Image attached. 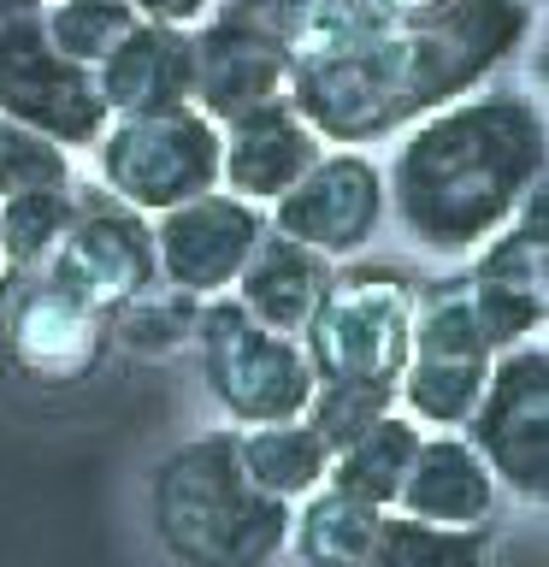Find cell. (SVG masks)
I'll return each instance as SVG.
<instances>
[{
  "label": "cell",
  "instance_id": "obj_8",
  "mask_svg": "<svg viewBox=\"0 0 549 567\" xmlns=\"http://www.w3.org/2000/svg\"><path fill=\"white\" fill-rule=\"evenodd\" d=\"M460 437L490 467L496 491H514L520 503L549 496V343L543 337H526V343H514L490 361L485 396H478L473 420L460 425Z\"/></svg>",
  "mask_w": 549,
  "mask_h": 567
},
{
  "label": "cell",
  "instance_id": "obj_22",
  "mask_svg": "<svg viewBox=\"0 0 549 567\" xmlns=\"http://www.w3.org/2000/svg\"><path fill=\"white\" fill-rule=\"evenodd\" d=\"M213 18L255 30L260 42L283 48L290 60L331 48L336 35H349V30L366 24L354 0H219V7H213Z\"/></svg>",
  "mask_w": 549,
  "mask_h": 567
},
{
  "label": "cell",
  "instance_id": "obj_23",
  "mask_svg": "<svg viewBox=\"0 0 549 567\" xmlns=\"http://www.w3.org/2000/svg\"><path fill=\"white\" fill-rule=\"evenodd\" d=\"M384 508H366L354 496L319 485L313 496H301L290 508V544L301 567H361V556L379 538Z\"/></svg>",
  "mask_w": 549,
  "mask_h": 567
},
{
  "label": "cell",
  "instance_id": "obj_27",
  "mask_svg": "<svg viewBox=\"0 0 549 567\" xmlns=\"http://www.w3.org/2000/svg\"><path fill=\"white\" fill-rule=\"evenodd\" d=\"M195 313H201L195 296L172 290V284H148L136 301H124V308L106 319V331H113V343L136 349V354H172V349H189Z\"/></svg>",
  "mask_w": 549,
  "mask_h": 567
},
{
  "label": "cell",
  "instance_id": "obj_32",
  "mask_svg": "<svg viewBox=\"0 0 549 567\" xmlns=\"http://www.w3.org/2000/svg\"><path fill=\"white\" fill-rule=\"evenodd\" d=\"M526 7H538V0H526Z\"/></svg>",
  "mask_w": 549,
  "mask_h": 567
},
{
  "label": "cell",
  "instance_id": "obj_17",
  "mask_svg": "<svg viewBox=\"0 0 549 567\" xmlns=\"http://www.w3.org/2000/svg\"><path fill=\"white\" fill-rule=\"evenodd\" d=\"M390 514L419 520V526L478 532V526H490V514H496V478L460 432H425Z\"/></svg>",
  "mask_w": 549,
  "mask_h": 567
},
{
  "label": "cell",
  "instance_id": "obj_11",
  "mask_svg": "<svg viewBox=\"0 0 549 567\" xmlns=\"http://www.w3.org/2000/svg\"><path fill=\"white\" fill-rule=\"evenodd\" d=\"M384 166L366 148H325L301 172L296 189H283L266 207V225L313 255L354 260L384 230Z\"/></svg>",
  "mask_w": 549,
  "mask_h": 567
},
{
  "label": "cell",
  "instance_id": "obj_28",
  "mask_svg": "<svg viewBox=\"0 0 549 567\" xmlns=\"http://www.w3.org/2000/svg\"><path fill=\"white\" fill-rule=\"evenodd\" d=\"M53 184H71V154L53 148L48 136L24 131V124L0 118V202L24 189H53Z\"/></svg>",
  "mask_w": 549,
  "mask_h": 567
},
{
  "label": "cell",
  "instance_id": "obj_31",
  "mask_svg": "<svg viewBox=\"0 0 549 567\" xmlns=\"http://www.w3.org/2000/svg\"><path fill=\"white\" fill-rule=\"evenodd\" d=\"M48 0H0V24H18V18H42Z\"/></svg>",
  "mask_w": 549,
  "mask_h": 567
},
{
  "label": "cell",
  "instance_id": "obj_30",
  "mask_svg": "<svg viewBox=\"0 0 549 567\" xmlns=\"http://www.w3.org/2000/svg\"><path fill=\"white\" fill-rule=\"evenodd\" d=\"M354 7H361L366 24H414V18H432L455 0H354Z\"/></svg>",
  "mask_w": 549,
  "mask_h": 567
},
{
  "label": "cell",
  "instance_id": "obj_19",
  "mask_svg": "<svg viewBox=\"0 0 549 567\" xmlns=\"http://www.w3.org/2000/svg\"><path fill=\"white\" fill-rule=\"evenodd\" d=\"M325 284H331L325 255H313V248L278 237V230L266 225V237L255 243V255L242 260L237 284H230V301H237L255 326L278 331V337H301V326H308L313 308H319V296H325Z\"/></svg>",
  "mask_w": 549,
  "mask_h": 567
},
{
  "label": "cell",
  "instance_id": "obj_15",
  "mask_svg": "<svg viewBox=\"0 0 549 567\" xmlns=\"http://www.w3.org/2000/svg\"><path fill=\"white\" fill-rule=\"evenodd\" d=\"M195 42V113L213 124H230L255 106L283 101V83H290V53L260 42L255 30L225 24V18H201L189 30Z\"/></svg>",
  "mask_w": 549,
  "mask_h": 567
},
{
  "label": "cell",
  "instance_id": "obj_2",
  "mask_svg": "<svg viewBox=\"0 0 549 567\" xmlns=\"http://www.w3.org/2000/svg\"><path fill=\"white\" fill-rule=\"evenodd\" d=\"M549 172L543 106L520 89H473L407 124L384 177V207L425 255H473Z\"/></svg>",
  "mask_w": 549,
  "mask_h": 567
},
{
  "label": "cell",
  "instance_id": "obj_9",
  "mask_svg": "<svg viewBox=\"0 0 549 567\" xmlns=\"http://www.w3.org/2000/svg\"><path fill=\"white\" fill-rule=\"evenodd\" d=\"M113 349V331L95 308L65 296L48 272L0 266V372L24 384H83Z\"/></svg>",
  "mask_w": 549,
  "mask_h": 567
},
{
  "label": "cell",
  "instance_id": "obj_20",
  "mask_svg": "<svg viewBox=\"0 0 549 567\" xmlns=\"http://www.w3.org/2000/svg\"><path fill=\"white\" fill-rule=\"evenodd\" d=\"M237 461L248 485L272 503L296 508L301 496H313L331 473V443L313 432L308 420H278V425H242L237 432Z\"/></svg>",
  "mask_w": 549,
  "mask_h": 567
},
{
  "label": "cell",
  "instance_id": "obj_25",
  "mask_svg": "<svg viewBox=\"0 0 549 567\" xmlns=\"http://www.w3.org/2000/svg\"><path fill=\"white\" fill-rule=\"evenodd\" d=\"M361 567H490V526L449 532V526H419V520H402V514H384Z\"/></svg>",
  "mask_w": 549,
  "mask_h": 567
},
{
  "label": "cell",
  "instance_id": "obj_26",
  "mask_svg": "<svg viewBox=\"0 0 549 567\" xmlns=\"http://www.w3.org/2000/svg\"><path fill=\"white\" fill-rule=\"evenodd\" d=\"M131 30H136V12L124 0H48V12H42V35L71 65H89V71Z\"/></svg>",
  "mask_w": 549,
  "mask_h": 567
},
{
  "label": "cell",
  "instance_id": "obj_16",
  "mask_svg": "<svg viewBox=\"0 0 549 567\" xmlns=\"http://www.w3.org/2000/svg\"><path fill=\"white\" fill-rule=\"evenodd\" d=\"M319 154H325V142L308 131V118L290 101L255 106V113L219 124V189L255 207H272L283 189L301 184V172Z\"/></svg>",
  "mask_w": 549,
  "mask_h": 567
},
{
  "label": "cell",
  "instance_id": "obj_3",
  "mask_svg": "<svg viewBox=\"0 0 549 567\" xmlns=\"http://www.w3.org/2000/svg\"><path fill=\"white\" fill-rule=\"evenodd\" d=\"M419 278L396 260H336L313 319L301 326V354L313 367L308 420L331 455L361 437L372 420L396 414Z\"/></svg>",
  "mask_w": 549,
  "mask_h": 567
},
{
  "label": "cell",
  "instance_id": "obj_1",
  "mask_svg": "<svg viewBox=\"0 0 549 567\" xmlns=\"http://www.w3.org/2000/svg\"><path fill=\"white\" fill-rule=\"evenodd\" d=\"M526 35V0H455L414 24H361L331 48L290 60L283 101L325 148H361L485 89Z\"/></svg>",
  "mask_w": 549,
  "mask_h": 567
},
{
  "label": "cell",
  "instance_id": "obj_18",
  "mask_svg": "<svg viewBox=\"0 0 549 567\" xmlns=\"http://www.w3.org/2000/svg\"><path fill=\"white\" fill-rule=\"evenodd\" d=\"M95 89L106 118H131V113H166V106L195 101V42L189 30L172 24H142L95 65Z\"/></svg>",
  "mask_w": 549,
  "mask_h": 567
},
{
  "label": "cell",
  "instance_id": "obj_29",
  "mask_svg": "<svg viewBox=\"0 0 549 567\" xmlns=\"http://www.w3.org/2000/svg\"><path fill=\"white\" fill-rule=\"evenodd\" d=\"M142 24H172V30H195L219 0H124Z\"/></svg>",
  "mask_w": 549,
  "mask_h": 567
},
{
  "label": "cell",
  "instance_id": "obj_6",
  "mask_svg": "<svg viewBox=\"0 0 549 567\" xmlns=\"http://www.w3.org/2000/svg\"><path fill=\"white\" fill-rule=\"evenodd\" d=\"M195 367H201L207 396L219 402V414L237 425H278L301 420L313 402V367L301 354L296 337H278L255 326L230 296L201 301L195 313Z\"/></svg>",
  "mask_w": 549,
  "mask_h": 567
},
{
  "label": "cell",
  "instance_id": "obj_21",
  "mask_svg": "<svg viewBox=\"0 0 549 567\" xmlns=\"http://www.w3.org/2000/svg\"><path fill=\"white\" fill-rule=\"evenodd\" d=\"M419 425L407 420V414H384V420H372L361 437H349L343 450L331 455V473H325V485L331 491H343L354 496V503H366V508H396V496H402V478L407 467H414V455H419Z\"/></svg>",
  "mask_w": 549,
  "mask_h": 567
},
{
  "label": "cell",
  "instance_id": "obj_12",
  "mask_svg": "<svg viewBox=\"0 0 549 567\" xmlns=\"http://www.w3.org/2000/svg\"><path fill=\"white\" fill-rule=\"evenodd\" d=\"M42 272L60 284L65 296H77L83 308H95L101 319H113L124 301H136L154 272V225L113 202L106 189H77V219H71L65 243L53 248V260Z\"/></svg>",
  "mask_w": 549,
  "mask_h": 567
},
{
  "label": "cell",
  "instance_id": "obj_14",
  "mask_svg": "<svg viewBox=\"0 0 549 567\" xmlns=\"http://www.w3.org/2000/svg\"><path fill=\"white\" fill-rule=\"evenodd\" d=\"M148 225H154L159 284H172V290H184L195 301H213V296H230L242 260L266 237V207L242 202L230 189H207V195H189V202L166 207Z\"/></svg>",
  "mask_w": 549,
  "mask_h": 567
},
{
  "label": "cell",
  "instance_id": "obj_10",
  "mask_svg": "<svg viewBox=\"0 0 549 567\" xmlns=\"http://www.w3.org/2000/svg\"><path fill=\"white\" fill-rule=\"evenodd\" d=\"M0 118L48 136L65 154L95 148V136L106 131L95 71L71 65L42 35V18L0 24Z\"/></svg>",
  "mask_w": 549,
  "mask_h": 567
},
{
  "label": "cell",
  "instance_id": "obj_5",
  "mask_svg": "<svg viewBox=\"0 0 549 567\" xmlns=\"http://www.w3.org/2000/svg\"><path fill=\"white\" fill-rule=\"evenodd\" d=\"M490 337L473 313L467 272L419 278L414 290V326H407V361L396 384V414H407L419 432H460L473 420L490 379Z\"/></svg>",
  "mask_w": 549,
  "mask_h": 567
},
{
  "label": "cell",
  "instance_id": "obj_24",
  "mask_svg": "<svg viewBox=\"0 0 549 567\" xmlns=\"http://www.w3.org/2000/svg\"><path fill=\"white\" fill-rule=\"evenodd\" d=\"M71 219H77V184L7 195L0 202V266L7 272H42L53 248L65 243Z\"/></svg>",
  "mask_w": 549,
  "mask_h": 567
},
{
  "label": "cell",
  "instance_id": "obj_4",
  "mask_svg": "<svg viewBox=\"0 0 549 567\" xmlns=\"http://www.w3.org/2000/svg\"><path fill=\"white\" fill-rule=\"evenodd\" d=\"M148 526L177 567H272L290 549V508L260 496L237 461V425L159 455Z\"/></svg>",
  "mask_w": 549,
  "mask_h": 567
},
{
  "label": "cell",
  "instance_id": "obj_13",
  "mask_svg": "<svg viewBox=\"0 0 549 567\" xmlns=\"http://www.w3.org/2000/svg\"><path fill=\"white\" fill-rule=\"evenodd\" d=\"M467 290L496 354L543 331V313H549V189L543 184L514 207V219L496 237L473 248Z\"/></svg>",
  "mask_w": 549,
  "mask_h": 567
},
{
  "label": "cell",
  "instance_id": "obj_7",
  "mask_svg": "<svg viewBox=\"0 0 549 567\" xmlns=\"http://www.w3.org/2000/svg\"><path fill=\"white\" fill-rule=\"evenodd\" d=\"M89 154H95L101 189L142 219H159L189 195L219 189V124L201 118L195 106L106 118Z\"/></svg>",
  "mask_w": 549,
  "mask_h": 567
}]
</instances>
